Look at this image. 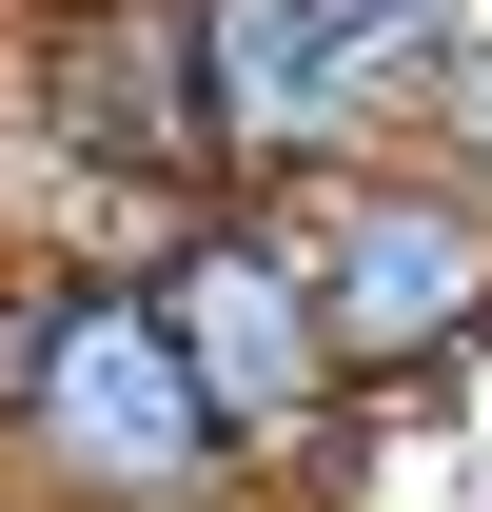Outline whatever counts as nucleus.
Returning <instances> with one entry per match:
<instances>
[{
    "label": "nucleus",
    "mask_w": 492,
    "mask_h": 512,
    "mask_svg": "<svg viewBox=\"0 0 492 512\" xmlns=\"http://www.w3.org/2000/svg\"><path fill=\"white\" fill-rule=\"evenodd\" d=\"M473 40V0H197V79H217V178L296 197L335 158L433 119V60Z\"/></svg>",
    "instance_id": "7ed1b4c3"
},
{
    "label": "nucleus",
    "mask_w": 492,
    "mask_h": 512,
    "mask_svg": "<svg viewBox=\"0 0 492 512\" xmlns=\"http://www.w3.org/2000/svg\"><path fill=\"white\" fill-rule=\"evenodd\" d=\"M315 256V316L355 355V394H453L492 375V178L473 158H433V138H374L335 178L276 197Z\"/></svg>",
    "instance_id": "f03ea898"
},
{
    "label": "nucleus",
    "mask_w": 492,
    "mask_h": 512,
    "mask_svg": "<svg viewBox=\"0 0 492 512\" xmlns=\"http://www.w3.org/2000/svg\"><path fill=\"white\" fill-rule=\"evenodd\" d=\"M138 276H158V316H178L197 394L237 414L256 473H296V453L355 414V355H335V316H315V256H296V217H276V197H178Z\"/></svg>",
    "instance_id": "20e7f679"
},
{
    "label": "nucleus",
    "mask_w": 492,
    "mask_h": 512,
    "mask_svg": "<svg viewBox=\"0 0 492 512\" xmlns=\"http://www.w3.org/2000/svg\"><path fill=\"white\" fill-rule=\"evenodd\" d=\"M0 512H40V493H20V473H0Z\"/></svg>",
    "instance_id": "6e6552de"
},
{
    "label": "nucleus",
    "mask_w": 492,
    "mask_h": 512,
    "mask_svg": "<svg viewBox=\"0 0 492 512\" xmlns=\"http://www.w3.org/2000/svg\"><path fill=\"white\" fill-rule=\"evenodd\" d=\"M296 473H335V512H492V375H453V394H355Z\"/></svg>",
    "instance_id": "423d86ee"
},
{
    "label": "nucleus",
    "mask_w": 492,
    "mask_h": 512,
    "mask_svg": "<svg viewBox=\"0 0 492 512\" xmlns=\"http://www.w3.org/2000/svg\"><path fill=\"white\" fill-rule=\"evenodd\" d=\"M0 473L40 512H256L237 414L197 394L178 316L138 256H40L20 276V375H0Z\"/></svg>",
    "instance_id": "f257e3e1"
},
{
    "label": "nucleus",
    "mask_w": 492,
    "mask_h": 512,
    "mask_svg": "<svg viewBox=\"0 0 492 512\" xmlns=\"http://www.w3.org/2000/svg\"><path fill=\"white\" fill-rule=\"evenodd\" d=\"M20 99L40 138H79L138 217L178 197H237L217 178V79H197V0H40L20 20Z\"/></svg>",
    "instance_id": "39448f33"
},
{
    "label": "nucleus",
    "mask_w": 492,
    "mask_h": 512,
    "mask_svg": "<svg viewBox=\"0 0 492 512\" xmlns=\"http://www.w3.org/2000/svg\"><path fill=\"white\" fill-rule=\"evenodd\" d=\"M433 158H473V178H492V0H473V40H453V60H433Z\"/></svg>",
    "instance_id": "0eeeda50"
}]
</instances>
